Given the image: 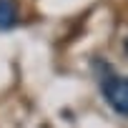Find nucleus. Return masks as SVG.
I'll use <instances>...</instances> for the list:
<instances>
[{
	"label": "nucleus",
	"mask_w": 128,
	"mask_h": 128,
	"mask_svg": "<svg viewBox=\"0 0 128 128\" xmlns=\"http://www.w3.org/2000/svg\"><path fill=\"white\" fill-rule=\"evenodd\" d=\"M103 96L116 113L128 116V78H108L103 83Z\"/></svg>",
	"instance_id": "f257e3e1"
},
{
	"label": "nucleus",
	"mask_w": 128,
	"mask_h": 128,
	"mask_svg": "<svg viewBox=\"0 0 128 128\" xmlns=\"http://www.w3.org/2000/svg\"><path fill=\"white\" fill-rule=\"evenodd\" d=\"M18 23V0H0V30H10Z\"/></svg>",
	"instance_id": "f03ea898"
}]
</instances>
